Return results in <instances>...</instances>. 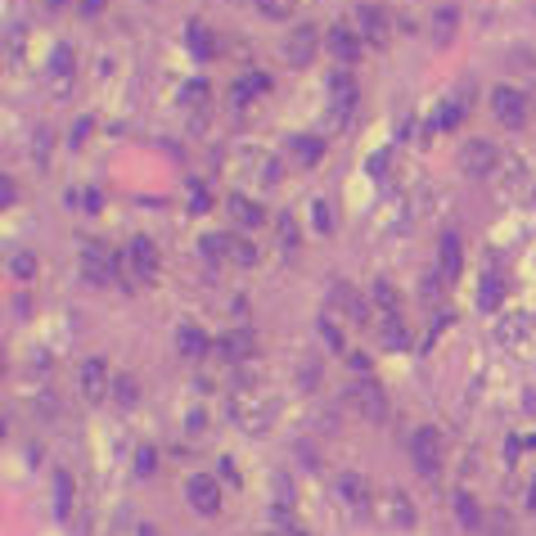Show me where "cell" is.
Instances as JSON below:
<instances>
[{
  "mask_svg": "<svg viewBox=\"0 0 536 536\" xmlns=\"http://www.w3.org/2000/svg\"><path fill=\"white\" fill-rule=\"evenodd\" d=\"M325 50H330L343 68H352V64L361 59V32H356V28H334V32L325 37Z\"/></svg>",
  "mask_w": 536,
  "mask_h": 536,
  "instance_id": "13",
  "label": "cell"
},
{
  "mask_svg": "<svg viewBox=\"0 0 536 536\" xmlns=\"http://www.w3.org/2000/svg\"><path fill=\"white\" fill-rule=\"evenodd\" d=\"M356 32H361L365 41L383 46V41H388V14H383L379 5H361V10H356Z\"/></svg>",
  "mask_w": 536,
  "mask_h": 536,
  "instance_id": "16",
  "label": "cell"
},
{
  "mask_svg": "<svg viewBox=\"0 0 536 536\" xmlns=\"http://www.w3.org/2000/svg\"><path fill=\"white\" fill-rule=\"evenodd\" d=\"M316 50H321V32H316L312 23L294 28V32H289V41H285V59H289L294 68H307V64L316 59Z\"/></svg>",
  "mask_w": 536,
  "mask_h": 536,
  "instance_id": "9",
  "label": "cell"
},
{
  "mask_svg": "<svg viewBox=\"0 0 536 536\" xmlns=\"http://www.w3.org/2000/svg\"><path fill=\"white\" fill-rule=\"evenodd\" d=\"M203 428H207V415H203V410H198V406H194V410H189V415H185V433H194V437H198V433H203Z\"/></svg>",
  "mask_w": 536,
  "mask_h": 536,
  "instance_id": "39",
  "label": "cell"
},
{
  "mask_svg": "<svg viewBox=\"0 0 536 536\" xmlns=\"http://www.w3.org/2000/svg\"><path fill=\"white\" fill-rule=\"evenodd\" d=\"M500 298H505L500 276H487V280L478 285V307H482V312H496V307H500Z\"/></svg>",
  "mask_w": 536,
  "mask_h": 536,
  "instance_id": "26",
  "label": "cell"
},
{
  "mask_svg": "<svg viewBox=\"0 0 536 536\" xmlns=\"http://www.w3.org/2000/svg\"><path fill=\"white\" fill-rule=\"evenodd\" d=\"M50 149H55L50 131H37V136H32V158H37V163H46V158H50Z\"/></svg>",
  "mask_w": 536,
  "mask_h": 536,
  "instance_id": "36",
  "label": "cell"
},
{
  "mask_svg": "<svg viewBox=\"0 0 536 536\" xmlns=\"http://www.w3.org/2000/svg\"><path fill=\"white\" fill-rule=\"evenodd\" d=\"M437 271H442V280H460V271H464V252H460L455 234H446L437 248Z\"/></svg>",
  "mask_w": 536,
  "mask_h": 536,
  "instance_id": "18",
  "label": "cell"
},
{
  "mask_svg": "<svg viewBox=\"0 0 536 536\" xmlns=\"http://www.w3.org/2000/svg\"><path fill=\"white\" fill-rule=\"evenodd\" d=\"M496 145L491 140H469L464 145V154H460V171H469V176H487V171H496Z\"/></svg>",
  "mask_w": 536,
  "mask_h": 536,
  "instance_id": "12",
  "label": "cell"
},
{
  "mask_svg": "<svg viewBox=\"0 0 536 536\" xmlns=\"http://www.w3.org/2000/svg\"><path fill=\"white\" fill-rule=\"evenodd\" d=\"M230 216L243 225V230H257V225H266V212L248 198V194H230Z\"/></svg>",
  "mask_w": 536,
  "mask_h": 536,
  "instance_id": "19",
  "label": "cell"
},
{
  "mask_svg": "<svg viewBox=\"0 0 536 536\" xmlns=\"http://www.w3.org/2000/svg\"><path fill=\"white\" fill-rule=\"evenodd\" d=\"M0 198H5V207H14V198H19V189H14L10 176H5V185H0Z\"/></svg>",
  "mask_w": 536,
  "mask_h": 536,
  "instance_id": "45",
  "label": "cell"
},
{
  "mask_svg": "<svg viewBox=\"0 0 536 536\" xmlns=\"http://www.w3.org/2000/svg\"><path fill=\"white\" fill-rule=\"evenodd\" d=\"M321 334H325V343H330L334 352H343V334H338V330H334L330 321H321Z\"/></svg>",
  "mask_w": 536,
  "mask_h": 536,
  "instance_id": "40",
  "label": "cell"
},
{
  "mask_svg": "<svg viewBox=\"0 0 536 536\" xmlns=\"http://www.w3.org/2000/svg\"><path fill=\"white\" fill-rule=\"evenodd\" d=\"M127 266H131V276H136L140 285H154V280H158V243L145 239V234H136L131 248H127Z\"/></svg>",
  "mask_w": 536,
  "mask_h": 536,
  "instance_id": "6",
  "label": "cell"
},
{
  "mask_svg": "<svg viewBox=\"0 0 536 536\" xmlns=\"http://www.w3.org/2000/svg\"><path fill=\"white\" fill-rule=\"evenodd\" d=\"M176 352H180L185 361H198V356L207 352V334L194 330V325H180V330H176Z\"/></svg>",
  "mask_w": 536,
  "mask_h": 536,
  "instance_id": "21",
  "label": "cell"
},
{
  "mask_svg": "<svg viewBox=\"0 0 536 536\" xmlns=\"http://www.w3.org/2000/svg\"><path fill=\"white\" fill-rule=\"evenodd\" d=\"M410 460H415L419 473H437V464H442V433L433 424H419L410 433Z\"/></svg>",
  "mask_w": 536,
  "mask_h": 536,
  "instance_id": "3",
  "label": "cell"
},
{
  "mask_svg": "<svg viewBox=\"0 0 536 536\" xmlns=\"http://www.w3.org/2000/svg\"><path fill=\"white\" fill-rule=\"evenodd\" d=\"M316 230H334V221H330V203H316Z\"/></svg>",
  "mask_w": 536,
  "mask_h": 536,
  "instance_id": "41",
  "label": "cell"
},
{
  "mask_svg": "<svg viewBox=\"0 0 536 536\" xmlns=\"http://www.w3.org/2000/svg\"><path fill=\"white\" fill-rule=\"evenodd\" d=\"M370 298H374V316H392V312H401V298H397V289L388 285V280H374V289H370Z\"/></svg>",
  "mask_w": 536,
  "mask_h": 536,
  "instance_id": "23",
  "label": "cell"
},
{
  "mask_svg": "<svg viewBox=\"0 0 536 536\" xmlns=\"http://www.w3.org/2000/svg\"><path fill=\"white\" fill-rule=\"evenodd\" d=\"M91 131H95V122H91V118H82V122H77V127H73V140H77V145H82V140H86V136H91Z\"/></svg>",
  "mask_w": 536,
  "mask_h": 536,
  "instance_id": "43",
  "label": "cell"
},
{
  "mask_svg": "<svg viewBox=\"0 0 536 536\" xmlns=\"http://www.w3.org/2000/svg\"><path fill=\"white\" fill-rule=\"evenodd\" d=\"M491 113H496L500 127L518 131V127L527 122V95L514 91V86H496V91H491Z\"/></svg>",
  "mask_w": 536,
  "mask_h": 536,
  "instance_id": "4",
  "label": "cell"
},
{
  "mask_svg": "<svg viewBox=\"0 0 536 536\" xmlns=\"http://www.w3.org/2000/svg\"><path fill=\"white\" fill-rule=\"evenodd\" d=\"M104 10V0H82V14H100Z\"/></svg>",
  "mask_w": 536,
  "mask_h": 536,
  "instance_id": "47",
  "label": "cell"
},
{
  "mask_svg": "<svg viewBox=\"0 0 536 536\" xmlns=\"http://www.w3.org/2000/svg\"><path fill=\"white\" fill-rule=\"evenodd\" d=\"M347 401L370 419V424H379V419H388V397H383V388L374 383V379H361V383H352L347 388Z\"/></svg>",
  "mask_w": 536,
  "mask_h": 536,
  "instance_id": "7",
  "label": "cell"
},
{
  "mask_svg": "<svg viewBox=\"0 0 536 536\" xmlns=\"http://www.w3.org/2000/svg\"><path fill=\"white\" fill-rule=\"evenodd\" d=\"M280 243H285V248H289V252H294V248H298V221H294V216H289V212H285V216H280Z\"/></svg>",
  "mask_w": 536,
  "mask_h": 536,
  "instance_id": "35",
  "label": "cell"
},
{
  "mask_svg": "<svg viewBox=\"0 0 536 536\" xmlns=\"http://www.w3.org/2000/svg\"><path fill=\"white\" fill-rule=\"evenodd\" d=\"M527 334V321H505L500 325V343H514V338H523Z\"/></svg>",
  "mask_w": 536,
  "mask_h": 536,
  "instance_id": "37",
  "label": "cell"
},
{
  "mask_svg": "<svg viewBox=\"0 0 536 536\" xmlns=\"http://www.w3.org/2000/svg\"><path fill=\"white\" fill-rule=\"evenodd\" d=\"M294 154L303 158V163H316L325 149H321V140H312V136H303V140H294Z\"/></svg>",
  "mask_w": 536,
  "mask_h": 536,
  "instance_id": "34",
  "label": "cell"
},
{
  "mask_svg": "<svg viewBox=\"0 0 536 536\" xmlns=\"http://www.w3.org/2000/svg\"><path fill=\"white\" fill-rule=\"evenodd\" d=\"M185 41H189L194 59H212V32H207L203 23H189V28H185Z\"/></svg>",
  "mask_w": 536,
  "mask_h": 536,
  "instance_id": "25",
  "label": "cell"
},
{
  "mask_svg": "<svg viewBox=\"0 0 536 536\" xmlns=\"http://www.w3.org/2000/svg\"><path fill=\"white\" fill-rule=\"evenodd\" d=\"M203 95H207V86H203V82H198V86H189V91H185V100H189V104H203Z\"/></svg>",
  "mask_w": 536,
  "mask_h": 536,
  "instance_id": "46",
  "label": "cell"
},
{
  "mask_svg": "<svg viewBox=\"0 0 536 536\" xmlns=\"http://www.w3.org/2000/svg\"><path fill=\"white\" fill-rule=\"evenodd\" d=\"M73 77H77V64H73V46H55L50 64H46V82H50V95L55 100H68L73 95Z\"/></svg>",
  "mask_w": 536,
  "mask_h": 536,
  "instance_id": "5",
  "label": "cell"
},
{
  "mask_svg": "<svg viewBox=\"0 0 536 536\" xmlns=\"http://www.w3.org/2000/svg\"><path fill=\"white\" fill-rule=\"evenodd\" d=\"M55 500H59V514H68V505H73V478L64 473V469H55Z\"/></svg>",
  "mask_w": 536,
  "mask_h": 536,
  "instance_id": "33",
  "label": "cell"
},
{
  "mask_svg": "<svg viewBox=\"0 0 536 536\" xmlns=\"http://www.w3.org/2000/svg\"><path fill=\"white\" fill-rule=\"evenodd\" d=\"M266 91H271V77H266V73H248L234 86V104H248V95H266Z\"/></svg>",
  "mask_w": 536,
  "mask_h": 536,
  "instance_id": "24",
  "label": "cell"
},
{
  "mask_svg": "<svg viewBox=\"0 0 536 536\" xmlns=\"http://www.w3.org/2000/svg\"><path fill=\"white\" fill-rule=\"evenodd\" d=\"M225 410H230V419H234L243 433H261L266 419H271V415H266V406L252 401V392H230V397H225Z\"/></svg>",
  "mask_w": 536,
  "mask_h": 536,
  "instance_id": "8",
  "label": "cell"
},
{
  "mask_svg": "<svg viewBox=\"0 0 536 536\" xmlns=\"http://www.w3.org/2000/svg\"><path fill=\"white\" fill-rule=\"evenodd\" d=\"M140 536H158V532H154V527H140Z\"/></svg>",
  "mask_w": 536,
  "mask_h": 536,
  "instance_id": "48",
  "label": "cell"
},
{
  "mask_svg": "<svg viewBox=\"0 0 536 536\" xmlns=\"http://www.w3.org/2000/svg\"><path fill=\"white\" fill-rule=\"evenodd\" d=\"M185 500H189L198 514H221V487H216L207 473H189V478H185Z\"/></svg>",
  "mask_w": 536,
  "mask_h": 536,
  "instance_id": "10",
  "label": "cell"
},
{
  "mask_svg": "<svg viewBox=\"0 0 536 536\" xmlns=\"http://www.w3.org/2000/svg\"><path fill=\"white\" fill-rule=\"evenodd\" d=\"M113 271H118V261L109 257V248L100 239H86L82 243V280L91 289H109L113 285Z\"/></svg>",
  "mask_w": 536,
  "mask_h": 536,
  "instance_id": "2",
  "label": "cell"
},
{
  "mask_svg": "<svg viewBox=\"0 0 536 536\" xmlns=\"http://www.w3.org/2000/svg\"><path fill=\"white\" fill-rule=\"evenodd\" d=\"M271 523L280 527V536H307V527L289 514V505H276V509H271Z\"/></svg>",
  "mask_w": 536,
  "mask_h": 536,
  "instance_id": "30",
  "label": "cell"
},
{
  "mask_svg": "<svg viewBox=\"0 0 536 536\" xmlns=\"http://www.w3.org/2000/svg\"><path fill=\"white\" fill-rule=\"evenodd\" d=\"M374 518H379V527H388V532H410L415 527V505H410V496L406 491H383L379 500H374Z\"/></svg>",
  "mask_w": 536,
  "mask_h": 536,
  "instance_id": "1",
  "label": "cell"
},
{
  "mask_svg": "<svg viewBox=\"0 0 536 536\" xmlns=\"http://www.w3.org/2000/svg\"><path fill=\"white\" fill-rule=\"evenodd\" d=\"M455 23H460V14H455V10H437V32H442V37H451V32H455Z\"/></svg>",
  "mask_w": 536,
  "mask_h": 536,
  "instance_id": "38",
  "label": "cell"
},
{
  "mask_svg": "<svg viewBox=\"0 0 536 536\" xmlns=\"http://www.w3.org/2000/svg\"><path fill=\"white\" fill-rule=\"evenodd\" d=\"M136 469H140L145 478L154 473V451H149V446H140V464H136Z\"/></svg>",
  "mask_w": 536,
  "mask_h": 536,
  "instance_id": "44",
  "label": "cell"
},
{
  "mask_svg": "<svg viewBox=\"0 0 536 536\" xmlns=\"http://www.w3.org/2000/svg\"><path fill=\"white\" fill-rule=\"evenodd\" d=\"M455 514H460V523H464L469 532H482V509L473 505V496H469V491H460V496H455Z\"/></svg>",
  "mask_w": 536,
  "mask_h": 536,
  "instance_id": "27",
  "label": "cell"
},
{
  "mask_svg": "<svg viewBox=\"0 0 536 536\" xmlns=\"http://www.w3.org/2000/svg\"><path fill=\"white\" fill-rule=\"evenodd\" d=\"M239 163L252 167V180H261V185H276L280 180V163L271 154H261V149H239Z\"/></svg>",
  "mask_w": 536,
  "mask_h": 536,
  "instance_id": "17",
  "label": "cell"
},
{
  "mask_svg": "<svg viewBox=\"0 0 536 536\" xmlns=\"http://www.w3.org/2000/svg\"><path fill=\"white\" fill-rule=\"evenodd\" d=\"M189 203H194V212H207V189L194 185V189H189Z\"/></svg>",
  "mask_w": 536,
  "mask_h": 536,
  "instance_id": "42",
  "label": "cell"
},
{
  "mask_svg": "<svg viewBox=\"0 0 536 536\" xmlns=\"http://www.w3.org/2000/svg\"><path fill=\"white\" fill-rule=\"evenodd\" d=\"M330 91H334V109H343V113H347V109L356 104V82H352V73H347V68L330 77Z\"/></svg>",
  "mask_w": 536,
  "mask_h": 536,
  "instance_id": "22",
  "label": "cell"
},
{
  "mask_svg": "<svg viewBox=\"0 0 536 536\" xmlns=\"http://www.w3.org/2000/svg\"><path fill=\"white\" fill-rule=\"evenodd\" d=\"M113 401H118V406H136V401H140V383H136L131 374H118V379H113Z\"/></svg>",
  "mask_w": 536,
  "mask_h": 536,
  "instance_id": "29",
  "label": "cell"
},
{
  "mask_svg": "<svg viewBox=\"0 0 536 536\" xmlns=\"http://www.w3.org/2000/svg\"><path fill=\"white\" fill-rule=\"evenodd\" d=\"M230 257H234V261H243V266H252V261H257V248H252L243 234H230Z\"/></svg>",
  "mask_w": 536,
  "mask_h": 536,
  "instance_id": "32",
  "label": "cell"
},
{
  "mask_svg": "<svg viewBox=\"0 0 536 536\" xmlns=\"http://www.w3.org/2000/svg\"><path fill=\"white\" fill-rule=\"evenodd\" d=\"M252 5H257V10L266 14V19H289L298 0H252Z\"/></svg>",
  "mask_w": 536,
  "mask_h": 536,
  "instance_id": "31",
  "label": "cell"
},
{
  "mask_svg": "<svg viewBox=\"0 0 536 536\" xmlns=\"http://www.w3.org/2000/svg\"><path fill=\"white\" fill-rule=\"evenodd\" d=\"M77 383H82V397H86V401H104V397L113 392V374H109V365H104L100 356H91V361L82 365Z\"/></svg>",
  "mask_w": 536,
  "mask_h": 536,
  "instance_id": "11",
  "label": "cell"
},
{
  "mask_svg": "<svg viewBox=\"0 0 536 536\" xmlns=\"http://www.w3.org/2000/svg\"><path fill=\"white\" fill-rule=\"evenodd\" d=\"M374 334H379V343H383L388 352H406V347H410V330H406L401 312H392V316H379V321H374Z\"/></svg>",
  "mask_w": 536,
  "mask_h": 536,
  "instance_id": "14",
  "label": "cell"
},
{
  "mask_svg": "<svg viewBox=\"0 0 536 536\" xmlns=\"http://www.w3.org/2000/svg\"><path fill=\"white\" fill-rule=\"evenodd\" d=\"M10 276H14L19 285L37 280V257H32V252H14V257H10Z\"/></svg>",
  "mask_w": 536,
  "mask_h": 536,
  "instance_id": "28",
  "label": "cell"
},
{
  "mask_svg": "<svg viewBox=\"0 0 536 536\" xmlns=\"http://www.w3.org/2000/svg\"><path fill=\"white\" fill-rule=\"evenodd\" d=\"M338 496H343V505L365 509V500H370V482H365L361 473H338Z\"/></svg>",
  "mask_w": 536,
  "mask_h": 536,
  "instance_id": "20",
  "label": "cell"
},
{
  "mask_svg": "<svg viewBox=\"0 0 536 536\" xmlns=\"http://www.w3.org/2000/svg\"><path fill=\"white\" fill-rule=\"evenodd\" d=\"M330 298H334V307H343L347 312V321H356V325H370V307H365V298L347 285V280H338L334 289H330Z\"/></svg>",
  "mask_w": 536,
  "mask_h": 536,
  "instance_id": "15",
  "label": "cell"
}]
</instances>
